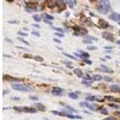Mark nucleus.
Here are the masks:
<instances>
[{"instance_id":"7","label":"nucleus","mask_w":120,"mask_h":120,"mask_svg":"<svg viewBox=\"0 0 120 120\" xmlns=\"http://www.w3.org/2000/svg\"><path fill=\"white\" fill-rule=\"evenodd\" d=\"M111 89H112V91H119V90H120V88H119V86H116V85H113Z\"/></svg>"},{"instance_id":"12","label":"nucleus","mask_w":120,"mask_h":120,"mask_svg":"<svg viewBox=\"0 0 120 120\" xmlns=\"http://www.w3.org/2000/svg\"><path fill=\"white\" fill-rule=\"evenodd\" d=\"M90 1H96V0H90Z\"/></svg>"},{"instance_id":"6","label":"nucleus","mask_w":120,"mask_h":120,"mask_svg":"<svg viewBox=\"0 0 120 120\" xmlns=\"http://www.w3.org/2000/svg\"><path fill=\"white\" fill-rule=\"evenodd\" d=\"M17 111H25V112H35L34 108H23V109H17Z\"/></svg>"},{"instance_id":"10","label":"nucleus","mask_w":120,"mask_h":120,"mask_svg":"<svg viewBox=\"0 0 120 120\" xmlns=\"http://www.w3.org/2000/svg\"><path fill=\"white\" fill-rule=\"evenodd\" d=\"M114 115H118V116H120V112H116V113H115Z\"/></svg>"},{"instance_id":"1","label":"nucleus","mask_w":120,"mask_h":120,"mask_svg":"<svg viewBox=\"0 0 120 120\" xmlns=\"http://www.w3.org/2000/svg\"><path fill=\"white\" fill-rule=\"evenodd\" d=\"M55 7L58 8L59 12H61V11H64V10L66 8V5H65L64 1H61V0H56V6Z\"/></svg>"},{"instance_id":"2","label":"nucleus","mask_w":120,"mask_h":120,"mask_svg":"<svg viewBox=\"0 0 120 120\" xmlns=\"http://www.w3.org/2000/svg\"><path fill=\"white\" fill-rule=\"evenodd\" d=\"M45 6H47L48 8H54L56 6V0H46Z\"/></svg>"},{"instance_id":"9","label":"nucleus","mask_w":120,"mask_h":120,"mask_svg":"<svg viewBox=\"0 0 120 120\" xmlns=\"http://www.w3.org/2000/svg\"><path fill=\"white\" fill-rule=\"evenodd\" d=\"M101 112H102L103 114H107V111H106V109H103V108H101Z\"/></svg>"},{"instance_id":"5","label":"nucleus","mask_w":120,"mask_h":120,"mask_svg":"<svg viewBox=\"0 0 120 120\" xmlns=\"http://www.w3.org/2000/svg\"><path fill=\"white\" fill-rule=\"evenodd\" d=\"M103 37H105V38H107L108 41H114L113 35H112V34H109V33H103Z\"/></svg>"},{"instance_id":"8","label":"nucleus","mask_w":120,"mask_h":120,"mask_svg":"<svg viewBox=\"0 0 120 120\" xmlns=\"http://www.w3.org/2000/svg\"><path fill=\"white\" fill-rule=\"evenodd\" d=\"M106 98H107V100H109V101H116V102L119 101L118 98H114V97H106Z\"/></svg>"},{"instance_id":"11","label":"nucleus","mask_w":120,"mask_h":120,"mask_svg":"<svg viewBox=\"0 0 120 120\" xmlns=\"http://www.w3.org/2000/svg\"><path fill=\"white\" fill-rule=\"evenodd\" d=\"M7 1H10V3H11V1H13V0H7Z\"/></svg>"},{"instance_id":"3","label":"nucleus","mask_w":120,"mask_h":120,"mask_svg":"<svg viewBox=\"0 0 120 120\" xmlns=\"http://www.w3.org/2000/svg\"><path fill=\"white\" fill-rule=\"evenodd\" d=\"M73 30H75V33H77V34H79V35H84V34H86V33H88V31H86V29L79 28V26H75V28H73Z\"/></svg>"},{"instance_id":"4","label":"nucleus","mask_w":120,"mask_h":120,"mask_svg":"<svg viewBox=\"0 0 120 120\" xmlns=\"http://www.w3.org/2000/svg\"><path fill=\"white\" fill-rule=\"evenodd\" d=\"M98 26L102 28V29H106V28H108L109 25H108V23H107L106 21H103V19H98Z\"/></svg>"}]
</instances>
